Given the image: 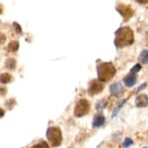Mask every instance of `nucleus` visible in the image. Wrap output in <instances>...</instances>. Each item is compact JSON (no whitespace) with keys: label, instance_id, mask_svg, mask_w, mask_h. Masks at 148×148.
Wrapping results in <instances>:
<instances>
[{"label":"nucleus","instance_id":"f257e3e1","mask_svg":"<svg viewBox=\"0 0 148 148\" xmlns=\"http://www.w3.org/2000/svg\"><path fill=\"white\" fill-rule=\"evenodd\" d=\"M133 42V33L132 30L128 27H123L116 32L114 45L118 49L130 46Z\"/></svg>","mask_w":148,"mask_h":148},{"label":"nucleus","instance_id":"f03ea898","mask_svg":"<svg viewBox=\"0 0 148 148\" xmlns=\"http://www.w3.org/2000/svg\"><path fill=\"white\" fill-rule=\"evenodd\" d=\"M98 79L102 82H109L116 75V67L112 62H102L97 66Z\"/></svg>","mask_w":148,"mask_h":148},{"label":"nucleus","instance_id":"7ed1b4c3","mask_svg":"<svg viewBox=\"0 0 148 148\" xmlns=\"http://www.w3.org/2000/svg\"><path fill=\"white\" fill-rule=\"evenodd\" d=\"M47 138L52 147L60 146L62 142V133H61L60 128L57 126L49 127L47 130Z\"/></svg>","mask_w":148,"mask_h":148},{"label":"nucleus","instance_id":"20e7f679","mask_svg":"<svg viewBox=\"0 0 148 148\" xmlns=\"http://www.w3.org/2000/svg\"><path fill=\"white\" fill-rule=\"evenodd\" d=\"M90 111V103L86 99H81L77 102L74 108V116L76 118H82L86 116Z\"/></svg>","mask_w":148,"mask_h":148},{"label":"nucleus","instance_id":"39448f33","mask_svg":"<svg viewBox=\"0 0 148 148\" xmlns=\"http://www.w3.org/2000/svg\"><path fill=\"white\" fill-rule=\"evenodd\" d=\"M104 90V84L102 83V81L98 80H93L90 82L89 88H88V94L90 96H95V95L101 93Z\"/></svg>","mask_w":148,"mask_h":148},{"label":"nucleus","instance_id":"423d86ee","mask_svg":"<svg viewBox=\"0 0 148 148\" xmlns=\"http://www.w3.org/2000/svg\"><path fill=\"white\" fill-rule=\"evenodd\" d=\"M116 10L120 12V14L123 17V20L127 21L132 17L133 10L130 5H125V4H119L116 6Z\"/></svg>","mask_w":148,"mask_h":148},{"label":"nucleus","instance_id":"0eeeda50","mask_svg":"<svg viewBox=\"0 0 148 148\" xmlns=\"http://www.w3.org/2000/svg\"><path fill=\"white\" fill-rule=\"evenodd\" d=\"M135 106L137 108H146L148 106V96L146 94H140L135 98Z\"/></svg>","mask_w":148,"mask_h":148},{"label":"nucleus","instance_id":"6e6552de","mask_svg":"<svg viewBox=\"0 0 148 148\" xmlns=\"http://www.w3.org/2000/svg\"><path fill=\"white\" fill-rule=\"evenodd\" d=\"M110 92L116 97H120L121 94L123 93V84L121 82H116L114 83L113 85L110 88Z\"/></svg>","mask_w":148,"mask_h":148},{"label":"nucleus","instance_id":"1a4fd4ad","mask_svg":"<svg viewBox=\"0 0 148 148\" xmlns=\"http://www.w3.org/2000/svg\"><path fill=\"white\" fill-rule=\"evenodd\" d=\"M123 83H125V85L127 86V87H132V86H134L135 83H136V75H135V73L130 72V74H127L125 77V79H123Z\"/></svg>","mask_w":148,"mask_h":148},{"label":"nucleus","instance_id":"9d476101","mask_svg":"<svg viewBox=\"0 0 148 148\" xmlns=\"http://www.w3.org/2000/svg\"><path fill=\"white\" fill-rule=\"evenodd\" d=\"M106 123V119H105L104 116L102 114H97V116H94V120H93L92 123V126L93 127H101Z\"/></svg>","mask_w":148,"mask_h":148},{"label":"nucleus","instance_id":"9b49d317","mask_svg":"<svg viewBox=\"0 0 148 148\" xmlns=\"http://www.w3.org/2000/svg\"><path fill=\"white\" fill-rule=\"evenodd\" d=\"M139 61L143 64H147L148 63V51L147 49H144V51H141L139 56Z\"/></svg>","mask_w":148,"mask_h":148},{"label":"nucleus","instance_id":"f8f14e48","mask_svg":"<svg viewBox=\"0 0 148 148\" xmlns=\"http://www.w3.org/2000/svg\"><path fill=\"white\" fill-rule=\"evenodd\" d=\"M13 80V77L10 75L9 73H2L1 74V83L2 84H6V83H9Z\"/></svg>","mask_w":148,"mask_h":148},{"label":"nucleus","instance_id":"ddd939ff","mask_svg":"<svg viewBox=\"0 0 148 148\" xmlns=\"http://www.w3.org/2000/svg\"><path fill=\"white\" fill-rule=\"evenodd\" d=\"M19 49V42H16V40H13L9 44L8 46V51L10 52H14V51H17Z\"/></svg>","mask_w":148,"mask_h":148},{"label":"nucleus","instance_id":"4468645a","mask_svg":"<svg viewBox=\"0 0 148 148\" xmlns=\"http://www.w3.org/2000/svg\"><path fill=\"white\" fill-rule=\"evenodd\" d=\"M16 60L14 58H8L6 60V62H5V65H6V67L8 68V69H15L16 67Z\"/></svg>","mask_w":148,"mask_h":148},{"label":"nucleus","instance_id":"2eb2a0df","mask_svg":"<svg viewBox=\"0 0 148 148\" xmlns=\"http://www.w3.org/2000/svg\"><path fill=\"white\" fill-rule=\"evenodd\" d=\"M125 102H126V99H123V102H121V104L119 105V106L116 107V109H114V113H113V114H112V116H113V118H114V116H116V114H118V113H119V112H120L121 108V107L123 106V105H125Z\"/></svg>","mask_w":148,"mask_h":148},{"label":"nucleus","instance_id":"dca6fc26","mask_svg":"<svg viewBox=\"0 0 148 148\" xmlns=\"http://www.w3.org/2000/svg\"><path fill=\"white\" fill-rule=\"evenodd\" d=\"M105 102H106V100H101L100 102H98V104L96 105L97 111H102V110L107 106V103H105Z\"/></svg>","mask_w":148,"mask_h":148},{"label":"nucleus","instance_id":"f3484780","mask_svg":"<svg viewBox=\"0 0 148 148\" xmlns=\"http://www.w3.org/2000/svg\"><path fill=\"white\" fill-rule=\"evenodd\" d=\"M31 148H49V144H47V142L40 141L39 143H37V144H35L34 146H32Z\"/></svg>","mask_w":148,"mask_h":148},{"label":"nucleus","instance_id":"a211bd4d","mask_svg":"<svg viewBox=\"0 0 148 148\" xmlns=\"http://www.w3.org/2000/svg\"><path fill=\"white\" fill-rule=\"evenodd\" d=\"M132 143H133L132 139H130V138L127 137V138H125V141L123 142V146L125 148H127V147H130V145H132Z\"/></svg>","mask_w":148,"mask_h":148},{"label":"nucleus","instance_id":"6ab92c4d","mask_svg":"<svg viewBox=\"0 0 148 148\" xmlns=\"http://www.w3.org/2000/svg\"><path fill=\"white\" fill-rule=\"evenodd\" d=\"M141 69V65H140L139 63H137V64H135L134 66H133L132 68H131V72H133V73H137L138 71Z\"/></svg>","mask_w":148,"mask_h":148},{"label":"nucleus","instance_id":"aec40b11","mask_svg":"<svg viewBox=\"0 0 148 148\" xmlns=\"http://www.w3.org/2000/svg\"><path fill=\"white\" fill-rule=\"evenodd\" d=\"M14 27L16 28V32H17L18 34H22V29H21V27L17 23H14Z\"/></svg>","mask_w":148,"mask_h":148},{"label":"nucleus","instance_id":"412c9836","mask_svg":"<svg viewBox=\"0 0 148 148\" xmlns=\"http://www.w3.org/2000/svg\"><path fill=\"white\" fill-rule=\"evenodd\" d=\"M146 86H147V84H146V83H143V84H142V85H140V87L138 88L137 92H140V91H141V90L145 89V87H146Z\"/></svg>","mask_w":148,"mask_h":148},{"label":"nucleus","instance_id":"4be33fe9","mask_svg":"<svg viewBox=\"0 0 148 148\" xmlns=\"http://www.w3.org/2000/svg\"><path fill=\"white\" fill-rule=\"evenodd\" d=\"M135 1L138 2V3H140V4H146L148 2V0H135Z\"/></svg>","mask_w":148,"mask_h":148},{"label":"nucleus","instance_id":"5701e85b","mask_svg":"<svg viewBox=\"0 0 148 148\" xmlns=\"http://www.w3.org/2000/svg\"><path fill=\"white\" fill-rule=\"evenodd\" d=\"M0 111H1V116H1V118H3L4 114H5V112L3 111V109H1V110H0Z\"/></svg>","mask_w":148,"mask_h":148},{"label":"nucleus","instance_id":"b1692460","mask_svg":"<svg viewBox=\"0 0 148 148\" xmlns=\"http://www.w3.org/2000/svg\"><path fill=\"white\" fill-rule=\"evenodd\" d=\"M143 148H147V147H143Z\"/></svg>","mask_w":148,"mask_h":148}]
</instances>
